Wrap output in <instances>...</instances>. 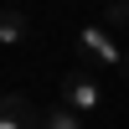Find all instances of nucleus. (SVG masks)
<instances>
[{
	"instance_id": "nucleus-5",
	"label": "nucleus",
	"mask_w": 129,
	"mask_h": 129,
	"mask_svg": "<svg viewBox=\"0 0 129 129\" xmlns=\"http://www.w3.org/2000/svg\"><path fill=\"white\" fill-rule=\"evenodd\" d=\"M98 26L114 31V36H119V31H129V0H109V5H103V16H98Z\"/></svg>"
},
{
	"instance_id": "nucleus-3",
	"label": "nucleus",
	"mask_w": 129,
	"mask_h": 129,
	"mask_svg": "<svg viewBox=\"0 0 129 129\" xmlns=\"http://www.w3.org/2000/svg\"><path fill=\"white\" fill-rule=\"evenodd\" d=\"M47 124V109L31 103L26 93H5L0 98V129H41Z\"/></svg>"
},
{
	"instance_id": "nucleus-6",
	"label": "nucleus",
	"mask_w": 129,
	"mask_h": 129,
	"mask_svg": "<svg viewBox=\"0 0 129 129\" xmlns=\"http://www.w3.org/2000/svg\"><path fill=\"white\" fill-rule=\"evenodd\" d=\"M41 129H83V114H72L67 103H57V109H47V124Z\"/></svg>"
},
{
	"instance_id": "nucleus-1",
	"label": "nucleus",
	"mask_w": 129,
	"mask_h": 129,
	"mask_svg": "<svg viewBox=\"0 0 129 129\" xmlns=\"http://www.w3.org/2000/svg\"><path fill=\"white\" fill-rule=\"evenodd\" d=\"M78 52H83V67H103V72H114V67L124 72V57H129L119 47V36L103 31V26H83L78 31Z\"/></svg>"
},
{
	"instance_id": "nucleus-4",
	"label": "nucleus",
	"mask_w": 129,
	"mask_h": 129,
	"mask_svg": "<svg viewBox=\"0 0 129 129\" xmlns=\"http://www.w3.org/2000/svg\"><path fill=\"white\" fill-rule=\"evenodd\" d=\"M26 36H31L26 10H21V5H5V10H0V41H5V47H16V41H26Z\"/></svg>"
},
{
	"instance_id": "nucleus-2",
	"label": "nucleus",
	"mask_w": 129,
	"mask_h": 129,
	"mask_svg": "<svg viewBox=\"0 0 129 129\" xmlns=\"http://www.w3.org/2000/svg\"><path fill=\"white\" fill-rule=\"evenodd\" d=\"M62 103L72 114H98L103 109V83L93 78V67H72L62 78Z\"/></svg>"
}]
</instances>
